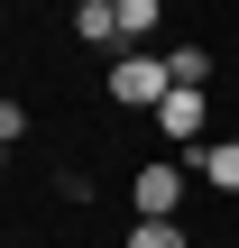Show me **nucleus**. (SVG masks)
Segmentation results:
<instances>
[{
  "label": "nucleus",
  "instance_id": "obj_1",
  "mask_svg": "<svg viewBox=\"0 0 239 248\" xmlns=\"http://www.w3.org/2000/svg\"><path fill=\"white\" fill-rule=\"evenodd\" d=\"M184 184H193V166L184 156H157L138 184H129V202H138V221H175L184 212Z\"/></svg>",
  "mask_w": 239,
  "mask_h": 248
},
{
  "label": "nucleus",
  "instance_id": "obj_2",
  "mask_svg": "<svg viewBox=\"0 0 239 248\" xmlns=\"http://www.w3.org/2000/svg\"><path fill=\"white\" fill-rule=\"evenodd\" d=\"M166 92H175L166 55H120V64H111V101H129V110H157Z\"/></svg>",
  "mask_w": 239,
  "mask_h": 248
},
{
  "label": "nucleus",
  "instance_id": "obj_3",
  "mask_svg": "<svg viewBox=\"0 0 239 248\" xmlns=\"http://www.w3.org/2000/svg\"><path fill=\"white\" fill-rule=\"evenodd\" d=\"M203 120H212V101H203V92H166V101H157V129H166V147H175V156H203Z\"/></svg>",
  "mask_w": 239,
  "mask_h": 248
},
{
  "label": "nucleus",
  "instance_id": "obj_4",
  "mask_svg": "<svg viewBox=\"0 0 239 248\" xmlns=\"http://www.w3.org/2000/svg\"><path fill=\"white\" fill-rule=\"evenodd\" d=\"M74 28H83V46H120V0H83Z\"/></svg>",
  "mask_w": 239,
  "mask_h": 248
},
{
  "label": "nucleus",
  "instance_id": "obj_5",
  "mask_svg": "<svg viewBox=\"0 0 239 248\" xmlns=\"http://www.w3.org/2000/svg\"><path fill=\"white\" fill-rule=\"evenodd\" d=\"M193 175H203V184H221V193H239V138L203 147V156H193Z\"/></svg>",
  "mask_w": 239,
  "mask_h": 248
},
{
  "label": "nucleus",
  "instance_id": "obj_6",
  "mask_svg": "<svg viewBox=\"0 0 239 248\" xmlns=\"http://www.w3.org/2000/svg\"><path fill=\"white\" fill-rule=\"evenodd\" d=\"M166 74H175V92H203V74H212V55H203V46H175V55H166Z\"/></svg>",
  "mask_w": 239,
  "mask_h": 248
},
{
  "label": "nucleus",
  "instance_id": "obj_7",
  "mask_svg": "<svg viewBox=\"0 0 239 248\" xmlns=\"http://www.w3.org/2000/svg\"><path fill=\"white\" fill-rule=\"evenodd\" d=\"M157 18H166V9H157V0H120V46H138V37H147V28H157Z\"/></svg>",
  "mask_w": 239,
  "mask_h": 248
},
{
  "label": "nucleus",
  "instance_id": "obj_8",
  "mask_svg": "<svg viewBox=\"0 0 239 248\" xmlns=\"http://www.w3.org/2000/svg\"><path fill=\"white\" fill-rule=\"evenodd\" d=\"M129 248H193V239H184V221H138Z\"/></svg>",
  "mask_w": 239,
  "mask_h": 248
}]
</instances>
